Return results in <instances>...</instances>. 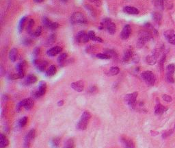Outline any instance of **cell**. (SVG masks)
<instances>
[{
  "instance_id": "6da1fadb",
  "label": "cell",
  "mask_w": 175,
  "mask_h": 148,
  "mask_svg": "<svg viewBox=\"0 0 175 148\" xmlns=\"http://www.w3.org/2000/svg\"><path fill=\"white\" fill-rule=\"evenodd\" d=\"M91 118V114L88 111L83 112L82 115L81 116V119L77 123V128L81 130H84L86 129L88 124L89 121Z\"/></svg>"
},
{
  "instance_id": "7a4b0ae2",
  "label": "cell",
  "mask_w": 175,
  "mask_h": 148,
  "mask_svg": "<svg viewBox=\"0 0 175 148\" xmlns=\"http://www.w3.org/2000/svg\"><path fill=\"white\" fill-rule=\"evenodd\" d=\"M150 38H151V34H150L149 32L144 30L140 31L139 34V38L137 42V46L139 48L142 47L144 45V44L150 40Z\"/></svg>"
},
{
  "instance_id": "3957f363",
  "label": "cell",
  "mask_w": 175,
  "mask_h": 148,
  "mask_svg": "<svg viewBox=\"0 0 175 148\" xmlns=\"http://www.w3.org/2000/svg\"><path fill=\"white\" fill-rule=\"evenodd\" d=\"M70 22L72 24L87 23V19L82 13L79 12H74L70 16Z\"/></svg>"
},
{
  "instance_id": "277c9868",
  "label": "cell",
  "mask_w": 175,
  "mask_h": 148,
  "mask_svg": "<svg viewBox=\"0 0 175 148\" xmlns=\"http://www.w3.org/2000/svg\"><path fill=\"white\" fill-rule=\"evenodd\" d=\"M142 77L145 82H146V84L149 85V86L154 85L156 80L154 73L150 71H146L143 72L142 73Z\"/></svg>"
},
{
  "instance_id": "5b68a950",
  "label": "cell",
  "mask_w": 175,
  "mask_h": 148,
  "mask_svg": "<svg viewBox=\"0 0 175 148\" xmlns=\"http://www.w3.org/2000/svg\"><path fill=\"white\" fill-rule=\"evenodd\" d=\"M46 90V84L45 82L44 81H41L38 84V89H37L36 91H34L33 92L32 95L34 98H38L42 97V95H44Z\"/></svg>"
},
{
  "instance_id": "8992f818",
  "label": "cell",
  "mask_w": 175,
  "mask_h": 148,
  "mask_svg": "<svg viewBox=\"0 0 175 148\" xmlns=\"http://www.w3.org/2000/svg\"><path fill=\"white\" fill-rule=\"evenodd\" d=\"M167 73H166V80L170 83H174V73L175 72V64H168L166 68Z\"/></svg>"
},
{
  "instance_id": "52a82bcc",
  "label": "cell",
  "mask_w": 175,
  "mask_h": 148,
  "mask_svg": "<svg viewBox=\"0 0 175 148\" xmlns=\"http://www.w3.org/2000/svg\"><path fill=\"white\" fill-rule=\"evenodd\" d=\"M36 136V130L34 129H31L29 132L26 134L25 140H24V146L25 148H29L30 147L31 141L34 139Z\"/></svg>"
},
{
  "instance_id": "ba28073f",
  "label": "cell",
  "mask_w": 175,
  "mask_h": 148,
  "mask_svg": "<svg viewBox=\"0 0 175 148\" xmlns=\"http://www.w3.org/2000/svg\"><path fill=\"white\" fill-rule=\"evenodd\" d=\"M76 41L79 43H85V42H88L90 40V38H89L88 34V33H86L85 31H80L77 33V36L75 37Z\"/></svg>"
},
{
  "instance_id": "9c48e42d",
  "label": "cell",
  "mask_w": 175,
  "mask_h": 148,
  "mask_svg": "<svg viewBox=\"0 0 175 148\" xmlns=\"http://www.w3.org/2000/svg\"><path fill=\"white\" fill-rule=\"evenodd\" d=\"M137 95H138L137 92H134L133 93L128 94L125 96V101L130 106L134 107L135 106Z\"/></svg>"
},
{
  "instance_id": "30bf717a",
  "label": "cell",
  "mask_w": 175,
  "mask_h": 148,
  "mask_svg": "<svg viewBox=\"0 0 175 148\" xmlns=\"http://www.w3.org/2000/svg\"><path fill=\"white\" fill-rule=\"evenodd\" d=\"M26 62L25 61H21L18 62L16 65V69L17 70V73L19 75L20 79L23 78L25 76V69Z\"/></svg>"
},
{
  "instance_id": "8fae6325",
  "label": "cell",
  "mask_w": 175,
  "mask_h": 148,
  "mask_svg": "<svg viewBox=\"0 0 175 148\" xmlns=\"http://www.w3.org/2000/svg\"><path fill=\"white\" fill-rule=\"evenodd\" d=\"M131 27L129 25H124L123 29H122V32L120 33V38L122 40H126L129 38L130 35L131 34Z\"/></svg>"
},
{
  "instance_id": "7c38bea8",
  "label": "cell",
  "mask_w": 175,
  "mask_h": 148,
  "mask_svg": "<svg viewBox=\"0 0 175 148\" xmlns=\"http://www.w3.org/2000/svg\"><path fill=\"white\" fill-rule=\"evenodd\" d=\"M164 36L170 44L175 45V32L174 30L170 29V30L165 31L164 32Z\"/></svg>"
},
{
  "instance_id": "4fadbf2b",
  "label": "cell",
  "mask_w": 175,
  "mask_h": 148,
  "mask_svg": "<svg viewBox=\"0 0 175 148\" xmlns=\"http://www.w3.org/2000/svg\"><path fill=\"white\" fill-rule=\"evenodd\" d=\"M34 65H36L37 69L39 71L42 72L45 70L46 66H47L48 62L46 60H37L36 62H33Z\"/></svg>"
},
{
  "instance_id": "5bb4252c",
  "label": "cell",
  "mask_w": 175,
  "mask_h": 148,
  "mask_svg": "<svg viewBox=\"0 0 175 148\" xmlns=\"http://www.w3.org/2000/svg\"><path fill=\"white\" fill-rule=\"evenodd\" d=\"M71 87L77 92H82L84 89V83L82 81L79 80L77 82H72L71 84Z\"/></svg>"
},
{
  "instance_id": "9a60e30c",
  "label": "cell",
  "mask_w": 175,
  "mask_h": 148,
  "mask_svg": "<svg viewBox=\"0 0 175 148\" xmlns=\"http://www.w3.org/2000/svg\"><path fill=\"white\" fill-rule=\"evenodd\" d=\"M122 145L125 148H135V144L131 139L126 137H122L121 138Z\"/></svg>"
},
{
  "instance_id": "2e32d148",
  "label": "cell",
  "mask_w": 175,
  "mask_h": 148,
  "mask_svg": "<svg viewBox=\"0 0 175 148\" xmlns=\"http://www.w3.org/2000/svg\"><path fill=\"white\" fill-rule=\"evenodd\" d=\"M158 57V53L157 52H154L152 54L148 56L146 58V62L150 65H154V64H156L157 60Z\"/></svg>"
},
{
  "instance_id": "e0dca14e",
  "label": "cell",
  "mask_w": 175,
  "mask_h": 148,
  "mask_svg": "<svg viewBox=\"0 0 175 148\" xmlns=\"http://www.w3.org/2000/svg\"><path fill=\"white\" fill-rule=\"evenodd\" d=\"M62 50V47H59V46H55V47L51 48V49H49V50L46 51V54L49 56L53 57L60 53Z\"/></svg>"
},
{
  "instance_id": "ac0fdd59",
  "label": "cell",
  "mask_w": 175,
  "mask_h": 148,
  "mask_svg": "<svg viewBox=\"0 0 175 148\" xmlns=\"http://www.w3.org/2000/svg\"><path fill=\"white\" fill-rule=\"evenodd\" d=\"M36 81H37V77L36 75H33V74H29V75H27V76L26 77V78L25 79L24 84L26 85V86H29V85L34 84L35 82H36Z\"/></svg>"
},
{
  "instance_id": "d6986e66",
  "label": "cell",
  "mask_w": 175,
  "mask_h": 148,
  "mask_svg": "<svg viewBox=\"0 0 175 148\" xmlns=\"http://www.w3.org/2000/svg\"><path fill=\"white\" fill-rule=\"evenodd\" d=\"M133 51H132L131 49H128L124 51L122 60H123L124 62H129L131 58H133Z\"/></svg>"
},
{
  "instance_id": "ffe728a7",
  "label": "cell",
  "mask_w": 175,
  "mask_h": 148,
  "mask_svg": "<svg viewBox=\"0 0 175 148\" xmlns=\"http://www.w3.org/2000/svg\"><path fill=\"white\" fill-rule=\"evenodd\" d=\"M106 29H107V32L109 34H114L116 32V25H115V23H113V22L109 21L108 23L107 24V25H105Z\"/></svg>"
},
{
  "instance_id": "44dd1931",
  "label": "cell",
  "mask_w": 175,
  "mask_h": 148,
  "mask_svg": "<svg viewBox=\"0 0 175 148\" xmlns=\"http://www.w3.org/2000/svg\"><path fill=\"white\" fill-rule=\"evenodd\" d=\"M123 11L128 14H138V9L133 6H126L123 8Z\"/></svg>"
},
{
  "instance_id": "7402d4cb",
  "label": "cell",
  "mask_w": 175,
  "mask_h": 148,
  "mask_svg": "<svg viewBox=\"0 0 175 148\" xmlns=\"http://www.w3.org/2000/svg\"><path fill=\"white\" fill-rule=\"evenodd\" d=\"M167 110V108H165V107L162 106L161 104H160V103H157V104L156 105L155 108H154V113L156 114H161L164 112H165Z\"/></svg>"
},
{
  "instance_id": "603a6c76",
  "label": "cell",
  "mask_w": 175,
  "mask_h": 148,
  "mask_svg": "<svg viewBox=\"0 0 175 148\" xmlns=\"http://www.w3.org/2000/svg\"><path fill=\"white\" fill-rule=\"evenodd\" d=\"M24 100V108H25L26 110H29L32 108L33 106V101L32 99L31 98H27V99H23Z\"/></svg>"
},
{
  "instance_id": "cb8c5ba5",
  "label": "cell",
  "mask_w": 175,
  "mask_h": 148,
  "mask_svg": "<svg viewBox=\"0 0 175 148\" xmlns=\"http://www.w3.org/2000/svg\"><path fill=\"white\" fill-rule=\"evenodd\" d=\"M88 36H89V38H90V40H94V41L98 42H103V40H102L100 37L96 36L95 33H94V31H92V30L89 31V32H88Z\"/></svg>"
},
{
  "instance_id": "d4e9b609",
  "label": "cell",
  "mask_w": 175,
  "mask_h": 148,
  "mask_svg": "<svg viewBox=\"0 0 175 148\" xmlns=\"http://www.w3.org/2000/svg\"><path fill=\"white\" fill-rule=\"evenodd\" d=\"M17 54L18 50L16 48H13V49H11L10 51V53H9V58H10V60L12 61V62H15L16 58H17Z\"/></svg>"
},
{
  "instance_id": "484cf974",
  "label": "cell",
  "mask_w": 175,
  "mask_h": 148,
  "mask_svg": "<svg viewBox=\"0 0 175 148\" xmlns=\"http://www.w3.org/2000/svg\"><path fill=\"white\" fill-rule=\"evenodd\" d=\"M9 143L8 138L3 134H0V148H5Z\"/></svg>"
},
{
  "instance_id": "4316f807",
  "label": "cell",
  "mask_w": 175,
  "mask_h": 148,
  "mask_svg": "<svg viewBox=\"0 0 175 148\" xmlns=\"http://www.w3.org/2000/svg\"><path fill=\"white\" fill-rule=\"evenodd\" d=\"M55 40H56V34H51L49 37H48V38L46 40V42H45L46 46L52 45L55 42Z\"/></svg>"
},
{
  "instance_id": "83f0119b",
  "label": "cell",
  "mask_w": 175,
  "mask_h": 148,
  "mask_svg": "<svg viewBox=\"0 0 175 148\" xmlns=\"http://www.w3.org/2000/svg\"><path fill=\"white\" fill-rule=\"evenodd\" d=\"M56 67L54 65H51L50 66V67L46 70V75L48 77H51L53 76L55 73H56Z\"/></svg>"
},
{
  "instance_id": "f1b7e54d",
  "label": "cell",
  "mask_w": 175,
  "mask_h": 148,
  "mask_svg": "<svg viewBox=\"0 0 175 148\" xmlns=\"http://www.w3.org/2000/svg\"><path fill=\"white\" fill-rule=\"evenodd\" d=\"M33 25H34V21H33V19H30L28 21V24H27V31L31 36H34V32L33 33V32H32V29H33Z\"/></svg>"
},
{
  "instance_id": "f546056e",
  "label": "cell",
  "mask_w": 175,
  "mask_h": 148,
  "mask_svg": "<svg viewBox=\"0 0 175 148\" xmlns=\"http://www.w3.org/2000/svg\"><path fill=\"white\" fill-rule=\"evenodd\" d=\"M26 20H27V17H26V16H23V17L21 18V20H20L19 23H18V32L20 33L23 31Z\"/></svg>"
},
{
  "instance_id": "4dcf8cb0",
  "label": "cell",
  "mask_w": 175,
  "mask_h": 148,
  "mask_svg": "<svg viewBox=\"0 0 175 148\" xmlns=\"http://www.w3.org/2000/svg\"><path fill=\"white\" fill-rule=\"evenodd\" d=\"M42 25H43V26L44 27L49 29L53 22H51V21H50V20L47 17H46V16H44V17H42Z\"/></svg>"
},
{
  "instance_id": "1f68e13d",
  "label": "cell",
  "mask_w": 175,
  "mask_h": 148,
  "mask_svg": "<svg viewBox=\"0 0 175 148\" xmlns=\"http://www.w3.org/2000/svg\"><path fill=\"white\" fill-rule=\"evenodd\" d=\"M119 71H120V69H119L118 67H117V66H112V67H111L110 69L109 70L107 75H110V76L116 75L119 73Z\"/></svg>"
},
{
  "instance_id": "d6a6232c",
  "label": "cell",
  "mask_w": 175,
  "mask_h": 148,
  "mask_svg": "<svg viewBox=\"0 0 175 148\" xmlns=\"http://www.w3.org/2000/svg\"><path fill=\"white\" fill-rule=\"evenodd\" d=\"M67 56H68V54H67L66 53H61V54L58 56V58H57V62H58V63L59 64H64L65 60H66Z\"/></svg>"
},
{
  "instance_id": "836d02e7",
  "label": "cell",
  "mask_w": 175,
  "mask_h": 148,
  "mask_svg": "<svg viewBox=\"0 0 175 148\" xmlns=\"http://www.w3.org/2000/svg\"><path fill=\"white\" fill-rule=\"evenodd\" d=\"M105 53L108 55L110 58H116L118 57V53H116V51L114 49H107V50L105 51Z\"/></svg>"
},
{
  "instance_id": "e575fe53",
  "label": "cell",
  "mask_w": 175,
  "mask_h": 148,
  "mask_svg": "<svg viewBox=\"0 0 175 148\" xmlns=\"http://www.w3.org/2000/svg\"><path fill=\"white\" fill-rule=\"evenodd\" d=\"M64 148H75V142L72 138L68 139L65 143Z\"/></svg>"
},
{
  "instance_id": "d590c367",
  "label": "cell",
  "mask_w": 175,
  "mask_h": 148,
  "mask_svg": "<svg viewBox=\"0 0 175 148\" xmlns=\"http://www.w3.org/2000/svg\"><path fill=\"white\" fill-rule=\"evenodd\" d=\"M96 57L100 59H102V60H108V59L111 58L108 55H107L106 53H98L97 55H96Z\"/></svg>"
},
{
  "instance_id": "8d00e7d4",
  "label": "cell",
  "mask_w": 175,
  "mask_h": 148,
  "mask_svg": "<svg viewBox=\"0 0 175 148\" xmlns=\"http://www.w3.org/2000/svg\"><path fill=\"white\" fill-rule=\"evenodd\" d=\"M27 117H26V116H24V117L22 118V119H20L19 122H18V124L21 127H24L25 125L27 124Z\"/></svg>"
},
{
  "instance_id": "74e56055",
  "label": "cell",
  "mask_w": 175,
  "mask_h": 148,
  "mask_svg": "<svg viewBox=\"0 0 175 148\" xmlns=\"http://www.w3.org/2000/svg\"><path fill=\"white\" fill-rule=\"evenodd\" d=\"M40 48L39 47H36L34 48V49L33 50V52H32V54H33V59H37V57L38 56V55L40 54Z\"/></svg>"
},
{
  "instance_id": "f35d334b",
  "label": "cell",
  "mask_w": 175,
  "mask_h": 148,
  "mask_svg": "<svg viewBox=\"0 0 175 148\" xmlns=\"http://www.w3.org/2000/svg\"><path fill=\"white\" fill-rule=\"evenodd\" d=\"M96 48L95 46L90 45L86 48V52L89 53H92L96 51Z\"/></svg>"
},
{
  "instance_id": "ab89813d",
  "label": "cell",
  "mask_w": 175,
  "mask_h": 148,
  "mask_svg": "<svg viewBox=\"0 0 175 148\" xmlns=\"http://www.w3.org/2000/svg\"><path fill=\"white\" fill-rule=\"evenodd\" d=\"M41 34H42V27L39 26L37 27L36 31L34 32V36L38 37L41 35Z\"/></svg>"
},
{
  "instance_id": "60d3db41",
  "label": "cell",
  "mask_w": 175,
  "mask_h": 148,
  "mask_svg": "<svg viewBox=\"0 0 175 148\" xmlns=\"http://www.w3.org/2000/svg\"><path fill=\"white\" fill-rule=\"evenodd\" d=\"M59 138H54L53 140H52V145H53V147H57V146L59 145Z\"/></svg>"
},
{
  "instance_id": "b9f144b4",
  "label": "cell",
  "mask_w": 175,
  "mask_h": 148,
  "mask_svg": "<svg viewBox=\"0 0 175 148\" xmlns=\"http://www.w3.org/2000/svg\"><path fill=\"white\" fill-rule=\"evenodd\" d=\"M31 42H32V40H31L30 38H25V39H23V43L26 46L30 45L31 44Z\"/></svg>"
},
{
  "instance_id": "7bdbcfd3",
  "label": "cell",
  "mask_w": 175,
  "mask_h": 148,
  "mask_svg": "<svg viewBox=\"0 0 175 148\" xmlns=\"http://www.w3.org/2000/svg\"><path fill=\"white\" fill-rule=\"evenodd\" d=\"M163 99L165 101H166V102H171V101H172V98L170 97V95H163Z\"/></svg>"
},
{
  "instance_id": "ee69618b",
  "label": "cell",
  "mask_w": 175,
  "mask_h": 148,
  "mask_svg": "<svg viewBox=\"0 0 175 148\" xmlns=\"http://www.w3.org/2000/svg\"><path fill=\"white\" fill-rule=\"evenodd\" d=\"M152 17H153V19L155 21H159L160 19H161V15L159 13H157V12H154L152 14Z\"/></svg>"
},
{
  "instance_id": "f6af8a7d",
  "label": "cell",
  "mask_w": 175,
  "mask_h": 148,
  "mask_svg": "<svg viewBox=\"0 0 175 148\" xmlns=\"http://www.w3.org/2000/svg\"><path fill=\"white\" fill-rule=\"evenodd\" d=\"M59 26V25L57 23H52L51 27H50V29L51 30H55V29H57V28H58Z\"/></svg>"
},
{
  "instance_id": "bcb514c9",
  "label": "cell",
  "mask_w": 175,
  "mask_h": 148,
  "mask_svg": "<svg viewBox=\"0 0 175 148\" xmlns=\"http://www.w3.org/2000/svg\"><path fill=\"white\" fill-rule=\"evenodd\" d=\"M24 106V100L23 99V100L20 101L19 103H18L17 105H16V110H17L18 111H19L20 110H21V108H22V107Z\"/></svg>"
},
{
  "instance_id": "7dc6e473",
  "label": "cell",
  "mask_w": 175,
  "mask_h": 148,
  "mask_svg": "<svg viewBox=\"0 0 175 148\" xmlns=\"http://www.w3.org/2000/svg\"><path fill=\"white\" fill-rule=\"evenodd\" d=\"M90 1L94 3V4H95L96 6H100L102 3L100 0H90Z\"/></svg>"
},
{
  "instance_id": "c3c4849f",
  "label": "cell",
  "mask_w": 175,
  "mask_h": 148,
  "mask_svg": "<svg viewBox=\"0 0 175 148\" xmlns=\"http://www.w3.org/2000/svg\"><path fill=\"white\" fill-rule=\"evenodd\" d=\"M10 78L11 79H20V77H19V75H18V73H14V74H12V75H10Z\"/></svg>"
},
{
  "instance_id": "681fc988",
  "label": "cell",
  "mask_w": 175,
  "mask_h": 148,
  "mask_svg": "<svg viewBox=\"0 0 175 148\" xmlns=\"http://www.w3.org/2000/svg\"><path fill=\"white\" fill-rule=\"evenodd\" d=\"M96 91H97V88H96L95 86H92L90 88V92L91 93H94V92H95Z\"/></svg>"
},
{
  "instance_id": "f907efd6",
  "label": "cell",
  "mask_w": 175,
  "mask_h": 148,
  "mask_svg": "<svg viewBox=\"0 0 175 148\" xmlns=\"http://www.w3.org/2000/svg\"><path fill=\"white\" fill-rule=\"evenodd\" d=\"M63 104H64V101L63 100L59 101L58 102H57V105H58L59 106H63Z\"/></svg>"
},
{
  "instance_id": "816d5d0a",
  "label": "cell",
  "mask_w": 175,
  "mask_h": 148,
  "mask_svg": "<svg viewBox=\"0 0 175 148\" xmlns=\"http://www.w3.org/2000/svg\"><path fill=\"white\" fill-rule=\"evenodd\" d=\"M43 1H44V0H34L35 2H36V3H41Z\"/></svg>"
},
{
  "instance_id": "f5cc1de1",
  "label": "cell",
  "mask_w": 175,
  "mask_h": 148,
  "mask_svg": "<svg viewBox=\"0 0 175 148\" xmlns=\"http://www.w3.org/2000/svg\"><path fill=\"white\" fill-rule=\"evenodd\" d=\"M61 1H63V2H66V1H67V0H61Z\"/></svg>"
},
{
  "instance_id": "db71d44e",
  "label": "cell",
  "mask_w": 175,
  "mask_h": 148,
  "mask_svg": "<svg viewBox=\"0 0 175 148\" xmlns=\"http://www.w3.org/2000/svg\"><path fill=\"white\" fill-rule=\"evenodd\" d=\"M174 129H175V125H174Z\"/></svg>"
}]
</instances>
